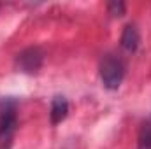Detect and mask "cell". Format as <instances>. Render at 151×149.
Returning a JSON list of instances; mask_svg holds the SVG:
<instances>
[{
  "instance_id": "obj_1",
  "label": "cell",
  "mask_w": 151,
  "mask_h": 149,
  "mask_svg": "<svg viewBox=\"0 0 151 149\" xmlns=\"http://www.w3.org/2000/svg\"><path fill=\"white\" fill-rule=\"evenodd\" d=\"M99 72H100V81L104 88L109 91H114L121 86L125 79V62L113 53L104 54L99 65Z\"/></svg>"
},
{
  "instance_id": "obj_6",
  "label": "cell",
  "mask_w": 151,
  "mask_h": 149,
  "mask_svg": "<svg viewBox=\"0 0 151 149\" xmlns=\"http://www.w3.org/2000/svg\"><path fill=\"white\" fill-rule=\"evenodd\" d=\"M137 149H151V123L142 125L137 139Z\"/></svg>"
},
{
  "instance_id": "obj_3",
  "label": "cell",
  "mask_w": 151,
  "mask_h": 149,
  "mask_svg": "<svg viewBox=\"0 0 151 149\" xmlns=\"http://www.w3.org/2000/svg\"><path fill=\"white\" fill-rule=\"evenodd\" d=\"M42 63H44V51L40 47H37V46L23 49L16 56V67H18V70H21L25 74H35V72H39Z\"/></svg>"
},
{
  "instance_id": "obj_2",
  "label": "cell",
  "mask_w": 151,
  "mask_h": 149,
  "mask_svg": "<svg viewBox=\"0 0 151 149\" xmlns=\"http://www.w3.org/2000/svg\"><path fill=\"white\" fill-rule=\"evenodd\" d=\"M18 105L16 100L5 98L0 105V149H11L18 128Z\"/></svg>"
},
{
  "instance_id": "obj_5",
  "label": "cell",
  "mask_w": 151,
  "mask_h": 149,
  "mask_svg": "<svg viewBox=\"0 0 151 149\" xmlns=\"http://www.w3.org/2000/svg\"><path fill=\"white\" fill-rule=\"evenodd\" d=\"M139 42H141V35H139L137 27L128 23L123 28V34H121V47L128 53H134L139 47Z\"/></svg>"
},
{
  "instance_id": "obj_4",
  "label": "cell",
  "mask_w": 151,
  "mask_h": 149,
  "mask_svg": "<svg viewBox=\"0 0 151 149\" xmlns=\"http://www.w3.org/2000/svg\"><path fill=\"white\" fill-rule=\"evenodd\" d=\"M69 114V102L65 97L56 95L51 100V111H49V117H51V125H58L62 123Z\"/></svg>"
},
{
  "instance_id": "obj_7",
  "label": "cell",
  "mask_w": 151,
  "mask_h": 149,
  "mask_svg": "<svg viewBox=\"0 0 151 149\" xmlns=\"http://www.w3.org/2000/svg\"><path fill=\"white\" fill-rule=\"evenodd\" d=\"M107 11H109V14L114 16V18H121L125 14L127 7H125L123 2H111V4H107Z\"/></svg>"
}]
</instances>
